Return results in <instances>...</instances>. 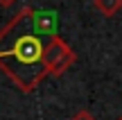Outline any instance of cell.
I'll list each match as a JSON object with an SVG mask.
<instances>
[{"instance_id":"1","label":"cell","mask_w":122,"mask_h":120,"mask_svg":"<svg viewBox=\"0 0 122 120\" xmlns=\"http://www.w3.org/2000/svg\"><path fill=\"white\" fill-rule=\"evenodd\" d=\"M43 50L45 41L32 30L30 7H25L0 30V70L23 93H32L48 77Z\"/></svg>"},{"instance_id":"2","label":"cell","mask_w":122,"mask_h":120,"mask_svg":"<svg viewBox=\"0 0 122 120\" xmlns=\"http://www.w3.org/2000/svg\"><path fill=\"white\" fill-rule=\"evenodd\" d=\"M75 61H77L75 50L70 48V45L66 43L61 36H54V39H50L48 43H45V50H43V63H45L48 75H54V77L63 75V73L68 70Z\"/></svg>"},{"instance_id":"3","label":"cell","mask_w":122,"mask_h":120,"mask_svg":"<svg viewBox=\"0 0 122 120\" xmlns=\"http://www.w3.org/2000/svg\"><path fill=\"white\" fill-rule=\"evenodd\" d=\"M30 21H32V30L48 43L50 39L59 36V16L54 9H36L30 7Z\"/></svg>"},{"instance_id":"4","label":"cell","mask_w":122,"mask_h":120,"mask_svg":"<svg viewBox=\"0 0 122 120\" xmlns=\"http://www.w3.org/2000/svg\"><path fill=\"white\" fill-rule=\"evenodd\" d=\"M93 7H95L102 16L111 18L122 9V0H93Z\"/></svg>"},{"instance_id":"5","label":"cell","mask_w":122,"mask_h":120,"mask_svg":"<svg viewBox=\"0 0 122 120\" xmlns=\"http://www.w3.org/2000/svg\"><path fill=\"white\" fill-rule=\"evenodd\" d=\"M70 120H97V118L93 116L91 111H86V109H81V111H77V113H75V116L70 118Z\"/></svg>"},{"instance_id":"6","label":"cell","mask_w":122,"mask_h":120,"mask_svg":"<svg viewBox=\"0 0 122 120\" xmlns=\"http://www.w3.org/2000/svg\"><path fill=\"white\" fill-rule=\"evenodd\" d=\"M16 0H0V7H11Z\"/></svg>"},{"instance_id":"7","label":"cell","mask_w":122,"mask_h":120,"mask_svg":"<svg viewBox=\"0 0 122 120\" xmlns=\"http://www.w3.org/2000/svg\"><path fill=\"white\" fill-rule=\"evenodd\" d=\"M120 120H122V116H120Z\"/></svg>"}]
</instances>
